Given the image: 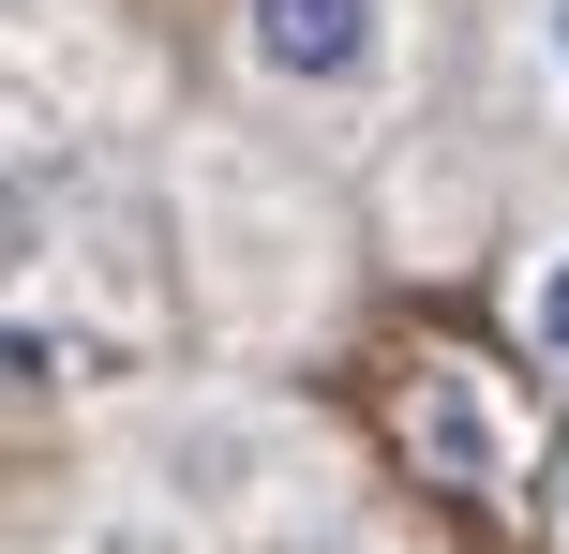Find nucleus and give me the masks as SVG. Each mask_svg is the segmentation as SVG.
<instances>
[{"mask_svg":"<svg viewBox=\"0 0 569 554\" xmlns=\"http://www.w3.org/2000/svg\"><path fill=\"white\" fill-rule=\"evenodd\" d=\"M226 46L240 90H270L284 120H330V135L405 105V0H240Z\"/></svg>","mask_w":569,"mask_h":554,"instance_id":"obj_1","label":"nucleus"},{"mask_svg":"<svg viewBox=\"0 0 569 554\" xmlns=\"http://www.w3.org/2000/svg\"><path fill=\"white\" fill-rule=\"evenodd\" d=\"M405 435H420V465H435V480H510V465H525V420L495 405L480 375H450V360L405 390Z\"/></svg>","mask_w":569,"mask_h":554,"instance_id":"obj_2","label":"nucleus"},{"mask_svg":"<svg viewBox=\"0 0 569 554\" xmlns=\"http://www.w3.org/2000/svg\"><path fill=\"white\" fill-rule=\"evenodd\" d=\"M510 330H525V360H555V375H569V225L510 270Z\"/></svg>","mask_w":569,"mask_h":554,"instance_id":"obj_3","label":"nucleus"},{"mask_svg":"<svg viewBox=\"0 0 569 554\" xmlns=\"http://www.w3.org/2000/svg\"><path fill=\"white\" fill-rule=\"evenodd\" d=\"M525 60H540V75L569 90V0H525Z\"/></svg>","mask_w":569,"mask_h":554,"instance_id":"obj_4","label":"nucleus"},{"mask_svg":"<svg viewBox=\"0 0 569 554\" xmlns=\"http://www.w3.org/2000/svg\"><path fill=\"white\" fill-rule=\"evenodd\" d=\"M555 540H569V450H555Z\"/></svg>","mask_w":569,"mask_h":554,"instance_id":"obj_5","label":"nucleus"}]
</instances>
